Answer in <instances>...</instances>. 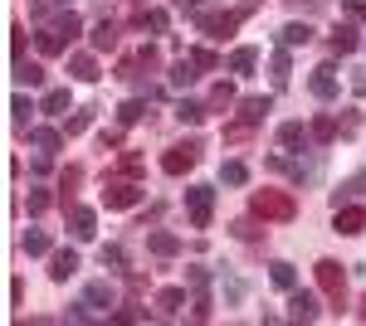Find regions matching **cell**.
<instances>
[{"instance_id":"8","label":"cell","mask_w":366,"mask_h":326,"mask_svg":"<svg viewBox=\"0 0 366 326\" xmlns=\"http://www.w3.org/2000/svg\"><path fill=\"white\" fill-rule=\"evenodd\" d=\"M332 229H337V234H347V239H357V234L366 229V205H337Z\"/></svg>"},{"instance_id":"13","label":"cell","mask_w":366,"mask_h":326,"mask_svg":"<svg viewBox=\"0 0 366 326\" xmlns=\"http://www.w3.org/2000/svg\"><path fill=\"white\" fill-rule=\"evenodd\" d=\"M147 248H152L157 258H176V253H181V239H176L171 229H152V234H147Z\"/></svg>"},{"instance_id":"32","label":"cell","mask_w":366,"mask_h":326,"mask_svg":"<svg viewBox=\"0 0 366 326\" xmlns=\"http://www.w3.org/2000/svg\"><path fill=\"white\" fill-rule=\"evenodd\" d=\"M220 180H225V185H244V180H249V165L244 161H225L220 165Z\"/></svg>"},{"instance_id":"36","label":"cell","mask_w":366,"mask_h":326,"mask_svg":"<svg viewBox=\"0 0 366 326\" xmlns=\"http://www.w3.org/2000/svg\"><path fill=\"white\" fill-rule=\"evenodd\" d=\"M220 108H234V88L229 83H215V93H210V112H220Z\"/></svg>"},{"instance_id":"11","label":"cell","mask_w":366,"mask_h":326,"mask_svg":"<svg viewBox=\"0 0 366 326\" xmlns=\"http://www.w3.org/2000/svg\"><path fill=\"white\" fill-rule=\"evenodd\" d=\"M69 234H74L79 244H88V239L98 234V215L84 210V205H74V210H69Z\"/></svg>"},{"instance_id":"6","label":"cell","mask_w":366,"mask_h":326,"mask_svg":"<svg viewBox=\"0 0 366 326\" xmlns=\"http://www.w3.org/2000/svg\"><path fill=\"white\" fill-rule=\"evenodd\" d=\"M239 20H244V10H229V15H220V10H210V15H205V10H200V15H196V25L205 29L210 39H229Z\"/></svg>"},{"instance_id":"14","label":"cell","mask_w":366,"mask_h":326,"mask_svg":"<svg viewBox=\"0 0 366 326\" xmlns=\"http://www.w3.org/2000/svg\"><path fill=\"white\" fill-rule=\"evenodd\" d=\"M29 146L44 151V156H54L59 146H64V132H54V127H29Z\"/></svg>"},{"instance_id":"1","label":"cell","mask_w":366,"mask_h":326,"mask_svg":"<svg viewBox=\"0 0 366 326\" xmlns=\"http://www.w3.org/2000/svg\"><path fill=\"white\" fill-rule=\"evenodd\" d=\"M249 210L259 219H274V224H283V219H293L298 215V200L288 190H254L249 195Z\"/></svg>"},{"instance_id":"41","label":"cell","mask_w":366,"mask_h":326,"mask_svg":"<svg viewBox=\"0 0 366 326\" xmlns=\"http://www.w3.org/2000/svg\"><path fill=\"white\" fill-rule=\"evenodd\" d=\"M98 258H103V268H122V263H127V253H122L117 244H103V253H98Z\"/></svg>"},{"instance_id":"23","label":"cell","mask_w":366,"mask_h":326,"mask_svg":"<svg viewBox=\"0 0 366 326\" xmlns=\"http://www.w3.org/2000/svg\"><path fill=\"white\" fill-rule=\"evenodd\" d=\"M88 307H98V312H108V307H113V287H108V282H103V277H98V282H88Z\"/></svg>"},{"instance_id":"21","label":"cell","mask_w":366,"mask_h":326,"mask_svg":"<svg viewBox=\"0 0 366 326\" xmlns=\"http://www.w3.org/2000/svg\"><path fill=\"white\" fill-rule=\"evenodd\" d=\"M196 58L186 54V58H176V68H171V88H191V83H196Z\"/></svg>"},{"instance_id":"20","label":"cell","mask_w":366,"mask_h":326,"mask_svg":"<svg viewBox=\"0 0 366 326\" xmlns=\"http://www.w3.org/2000/svg\"><path fill=\"white\" fill-rule=\"evenodd\" d=\"M39 54H69V39H64L54 25H44L39 29Z\"/></svg>"},{"instance_id":"12","label":"cell","mask_w":366,"mask_h":326,"mask_svg":"<svg viewBox=\"0 0 366 326\" xmlns=\"http://www.w3.org/2000/svg\"><path fill=\"white\" fill-rule=\"evenodd\" d=\"M74 272H79V253H74V248H59L54 258H49V277H54V282H69Z\"/></svg>"},{"instance_id":"49","label":"cell","mask_w":366,"mask_h":326,"mask_svg":"<svg viewBox=\"0 0 366 326\" xmlns=\"http://www.w3.org/2000/svg\"><path fill=\"white\" fill-rule=\"evenodd\" d=\"M98 146H103V151H117V146H122V132H103V136H98Z\"/></svg>"},{"instance_id":"37","label":"cell","mask_w":366,"mask_h":326,"mask_svg":"<svg viewBox=\"0 0 366 326\" xmlns=\"http://www.w3.org/2000/svg\"><path fill=\"white\" fill-rule=\"evenodd\" d=\"M93 127V112H74L69 122H64V136H79V132H88Z\"/></svg>"},{"instance_id":"9","label":"cell","mask_w":366,"mask_h":326,"mask_svg":"<svg viewBox=\"0 0 366 326\" xmlns=\"http://www.w3.org/2000/svg\"><path fill=\"white\" fill-rule=\"evenodd\" d=\"M308 88H312V98L332 103V98H337V68H332V63H317L312 78H308Z\"/></svg>"},{"instance_id":"45","label":"cell","mask_w":366,"mask_h":326,"mask_svg":"<svg viewBox=\"0 0 366 326\" xmlns=\"http://www.w3.org/2000/svg\"><path fill=\"white\" fill-rule=\"evenodd\" d=\"M117 170H122V175H142V156H137V151H127V156L117 161Z\"/></svg>"},{"instance_id":"7","label":"cell","mask_w":366,"mask_h":326,"mask_svg":"<svg viewBox=\"0 0 366 326\" xmlns=\"http://www.w3.org/2000/svg\"><path fill=\"white\" fill-rule=\"evenodd\" d=\"M196 161H200V141H181V146H171L167 156H162V170L167 175H186Z\"/></svg>"},{"instance_id":"10","label":"cell","mask_w":366,"mask_h":326,"mask_svg":"<svg viewBox=\"0 0 366 326\" xmlns=\"http://www.w3.org/2000/svg\"><path fill=\"white\" fill-rule=\"evenodd\" d=\"M288 317H293V322H317L322 307H317L312 292H298V287H293V292H288Z\"/></svg>"},{"instance_id":"46","label":"cell","mask_w":366,"mask_h":326,"mask_svg":"<svg viewBox=\"0 0 366 326\" xmlns=\"http://www.w3.org/2000/svg\"><path fill=\"white\" fill-rule=\"evenodd\" d=\"M59 5H64V0H34V5H29V15H34V20H44V15H54Z\"/></svg>"},{"instance_id":"26","label":"cell","mask_w":366,"mask_h":326,"mask_svg":"<svg viewBox=\"0 0 366 326\" xmlns=\"http://www.w3.org/2000/svg\"><path fill=\"white\" fill-rule=\"evenodd\" d=\"M181 302H186V292H181V287H162V292H157L162 317H176V312H181Z\"/></svg>"},{"instance_id":"16","label":"cell","mask_w":366,"mask_h":326,"mask_svg":"<svg viewBox=\"0 0 366 326\" xmlns=\"http://www.w3.org/2000/svg\"><path fill=\"white\" fill-rule=\"evenodd\" d=\"M88 44H93L98 54H103V49H117V25H113V20H98L93 34H88Z\"/></svg>"},{"instance_id":"31","label":"cell","mask_w":366,"mask_h":326,"mask_svg":"<svg viewBox=\"0 0 366 326\" xmlns=\"http://www.w3.org/2000/svg\"><path fill=\"white\" fill-rule=\"evenodd\" d=\"M312 141H317V146H327V141H332V136H337V122H332V117H312Z\"/></svg>"},{"instance_id":"34","label":"cell","mask_w":366,"mask_h":326,"mask_svg":"<svg viewBox=\"0 0 366 326\" xmlns=\"http://www.w3.org/2000/svg\"><path fill=\"white\" fill-rule=\"evenodd\" d=\"M142 112H147V103H142V98H127V103L117 108V122H122V127H132V122H142Z\"/></svg>"},{"instance_id":"44","label":"cell","mask_w":366,"mask_h":326,"mask_svg":"<svg viewBox=\"0 0 366 326\" xmlns=\"http://www.w3.org/2000/svg\"><path fill=\"white\" fill-rule=\"evenodd\" d=\"M191 58H196L200 68H220V54L215 49H191Z\"/></svg>"},{"instance_id":"5","label":"cell","mask_w":366,"mask_h":326,"mask_svg":"<svg viewBox=\"0 0 366 326\" xmlns=\"http://www.w3.org/2000/svg\"><path fill=\"white\" fill-rule=\"evenodd\" d=\"M186 210H191V229H210V210H215V185H191V190H186Z\"/></svg>"},{"instance_id":"24","label":"cell","mask_w":366,"mask_h":326,"mask_svg":"<svg viewBox=\"0 0 366 326\" xmlns=\"http://www.w3.org/2000/svg\"><path fill=\"white\" fill-rule=\"evenodd\" d=\"M357 44H362V39H357V29H352V25H337V29H332V54H352Z\"/></svg>"},{"instance_id":"4","label":"cell","mask_w":366,"mask_h":326,"mask_svg":"<svg viewBox=\"0 0 366 326\" xmlns=\"http://www.w3.org/2000/svg\"><path fill=\"white\" fill-rule=\"evenodd\" d=\"M157 63H162V54H157L152 44H142V49H137L132 58H122V63H117V78H127V83H142L147 73H157Z\"/></svg>"},{"instance_id":"43","label":"cell","mask_w":366,"mask_h":326,"mask_svg":"<svg viewBox=\"0 0 366 326\" xmlns=\"http://www.w3.org/2000/svg\"><path fill=\"white\" fill-rule=\"evenodd\" d=\"M347 195H366V170H362V175H352V180H347V185L337 190V205L347 200Z\"/></svg>"},{"instance_id":"42","label":"cell","mask_w":366,"mask_h":326,"mask_svg":"<svg viewBox=\"0 0 366 326\" xmlns=\"http://www.w3.org/2000/svg\"><path fill=\"white\" fill-rule=\"evenodd\" d=\"M29 112H34V103H29V98H15V103H10V117H15V127H25Z\"/></svg>"},{"instance_id":"18","label":"cell","mask_w":366,"mask_h":326,"mask_svg":"<svg viewBox=\"0 0 366 326\" xmlns=\"http://www.w3.org/2000/svg\"><path fill=\"white\" fill-rule=\"evenodd\" d=\"M308 127H303V122H283V127H279V141H283V146H288V151H298V146H308Z\"/></svg>"},{"instance_id":"38","label":"cell","mask_w":366,"mask_h":326,"mask_svg":"<svg viewBox=\"0 0 366 326\" xmlns=\"http://www.w3.org/2000/svg\"><path fill=\"white\" fill-rule=\"evenodd\" d=\"M25 210H29V215H44V210H49V190H39V185H34V190L25 195Z\"/></svg>"},{"instance_id":"17","label":"cell","mask_w":366,"mask_h":326,"mask_svg":"<svg viewBox=\"0 0 366 326\" xmlns=\"http://www.w3.org/2000/svg\"><path fill=\"white\" fill-rule=\"evenodd\" d=\"M308 39H312V25H308V20H303V25L293 20V25L279 29V44H283V49H298V44H308Z\"/></svg>"},{"instance_id":"40","label":"cell","mask_w":366,"mask_h":326,"mask_svg":"<svg viewBox=\"0 0 366 326\" xmlns=\"http://www.w3.org/2000/svg\"><path fill=\"white\" fill-rule=\"evenodd\" d=\"M357 127H362V112L347 108V117H337V136H357Z\"/></svg>"},{"instance_id":"53","label":"cell","mask_w":366,"mask_h":326,"mask_svg":"<svg viewBox=\"0 0 366 326\" xmlns=\"http://www.w3.org/2000/svg\"><path fill=\"white\" fill-rule=\"evenodd\" d=\"M176 5H181V10H191V15H200V5H205V0H176Z\"/></svg>"},{"instance_id":"15","label":"cell","mask_w":366,"mask_h":326,"mask_svg":"<svg viewBox=\"0 0 366 326\" xmlns=\"http://www.w3.org/2000/svg\"><path fill=\"white\" fill-rule=\"evenodd\" d=\"M69 73H74L79 83H98V78H103V73H98V58H93V54H74V58H69Z\"/></svg>"},{"instance_id":"39","label":"cell","mask_w":366,"mask_h":326,"mask_svg":"<svg viewBox=\"0 0 366 326\" xmlns=\"http://www.w3.org/2000/svg\"><path fill=\"white\" fill-rule=\"evenodd\" d=\"M137 25H142V29H157V34H162V29L171 25V15H167V10H147V15H142Z\"/></svg>"},{"instance_id":"3","label":"cell","mask_w":366,"mask_h":326,"mask_svg":"<svg viewBox=\"0 0 366 326\" xmlns=\"http://www.w3.org/2000/svg\"><path fill=\"white\" fill-rule=\"evenodd\" d=\"M142 185L137 180H127V175H108V180H103V205H108V210H132V205H142Z\"/></svg>"},{"instance_id":"35","label":"cell","mask_w":366,"mask_h":326,"mask_svg":"<svg viewBox=\"0 0 366 326\" xmlns=\"http://www.w3.org/2000/svg\"><path fill=\"white\" fill-rule=\"evenodd\" d=\"M205 112H210V108H200V103H191V98H186V103H176V117H181V122H191V127L205 122Z\"/></svg>"},{"instance_id":"47","label":"cell","mask_w":366,"mask_h":326,"mask_svg":"<svg viewBox=\"0 0 366 326\" xmlns=\"http://www.w3.org/2000/svg\"><path fill=\"white\" fill-rule=\"evenodd\" d=\"M10 49H15V58L25 54V25H10Z\"/></svg>"},{"instance_id":"52","label":"cell","mask_w":366,"mask_h":326,"mask_svg":"<svg viewBox=\"0 0 366 326\" xmlns=\"http://www.w3.org/2000/svg\"><path fill=\"white\" fill-rule=\"evenodd\" d=\"M347 15L352 20H366V0H347Z\"/></svg>"},{"instance_id":"27","label":"cell","mask_w":366,"mask_h":326,"mask_svg":"<svg viewBox=\"0 0 366 326\" xmlns=\"http://www.w3.org/2000/svg\"><path fill=\"white\" fill-rule=\"evenodd\" d=\"M288 73H293V63H288V49H279V54L269 58V78H274V88H283V83H288Z\"/></svg>"},{"instance_id":"30","label":"cell","mask_w":366,"mask_h":326,"mask_svg":"<svg viewBox=\"0 0 366 326\" xmlns=\"http://www.w3.org/2000/svg\"><path fill=\"white\" fill-rule=\"evenodd\" d=\"M254 63H259V49H234L229 54V73H254Z\"/></svg>"},{"instance_id":"48","label":"cell","mask_w":366,"mask_h":326,"mask_svg":"<svg viewBox=\"0 0 366 326\" xmlns=\"http://www.w3.org/2000/svg\"><path fill=\"white\" fill-rule=\"evenodd\" d=\"M186 277H191V287H196V292H205V287H210V272H205V268H191Z\"/></svg>"},{"instance_id":"2","label":"cell","mask_w":366,"mask_h":326,"mask_svg":"<svg viewBox=\"0 0 366 326\" xmlns=\"http://www.w3.org/2000/svg\"><path fill=\"white\" fill-rule=\"evenodd\" d=\"M317 287L327 292V302H332V312L342 317V307H347V272H342L337 258H317Z\"/></svg>"},{"instance_id":"19","label":"cell","mask_w":366,"mask_h":326,"mask_svg":"<svg viewBox=\"0 0 366 326\" xmlns=\"http://www.w3.org/2000/svg\"><path fill=\"white\" fill-rule=\"evenodd\" d=\"M274 108V103H269V98H244V103H239V122H249V127H259V122H264V112Z\"/></svg>"},{"instance_id":"29","label":"cell","mask_w":366,"mask_h":326,"mask_svg":"<svg viewBox=\"0 0 366 326\" xmlns=\"http://www.w3.org/2000/svg\"><path fill=\"white\" fill-rule=\"evenodd\" d=\"M15 83L39 88V83H44V68H39V63H25V58H15Z\"/></svg>"},{"instance_id":"25","label":"cell","mask_w":366,"mask_h":326,"mask_svg":"<svg viewBox=\"0 0 366 326\" xmlns=\"http://www.w3.org/2000/svg\"><path fill=\"white\" fill-rule=\"evenodd\" d=\"M20 248H25L29 258H44V253H49V234H44V229H29L25 239H20Z\"/></svg>"},{"instance_id":"33","label":"cell","mask_w":366,"mask_h":326,"mask_svg":"<svg viewBox=\"0 0 366 326\" xmlns=\"http://www.w3.org/2000/svg\"><path fill=\"white\" fill-rule=\"evenodd\" d=\"M39 108H44V112H54V117H59V112H69V88H49Z\"/></svg>"},{"instance_id":"22","label":"cell","mask_w":366,"mask_h":326,"mask_svg":"<svg viewBox=\"0 0 366 326\" xmlns=\"http://www.w3.org/2000/svg\"><path fill=\"white\" fill-rule=\"evenodd\" d=\"M269 282H274V287H283V292H293V287H298L293 263H269Z\"/></svg>"},{"instance_id":"28","label":"cell","mask_w":366,"mask_h":326,"mask_svg":"<svg viewBox=\"0 0 366 326\" xmlns=\"http://www.w3.org/2000/svg\"><path fill=\"white\" fill-rule=\"evenodd\" d=\"M79 185H84V170H79V165H69V170L59 175V190H64V210H69V200H74V190H79Z\"/></svg>"},{"instance_id":"51","label":"cell","mask_w":366,"mask_h":326,"mask_svg":"<svg viewBox=\"0 0 366 326\" xmlns=\"http://www.w3.org/2000/svg\"><path fill=\"white\" fill-rule=\"evenodd\" d=\"M234 239H259V229H254L249 219H239V224H234Z\"/></svg>"},{"instance_id":"50","label":"cell","mask_w":366,"mask_h":326,"mask_svg":"<svg viewBox=\"0 0 366 326\" xmlns=\"http://www.w3.org/2000/svg\"><path fill=\"white\" fill-rule=\"evenodd\" d=\"M191 317H196V322H210V297H205V292L196 297V312H191Z\"/></svg>"}]
</instances>
